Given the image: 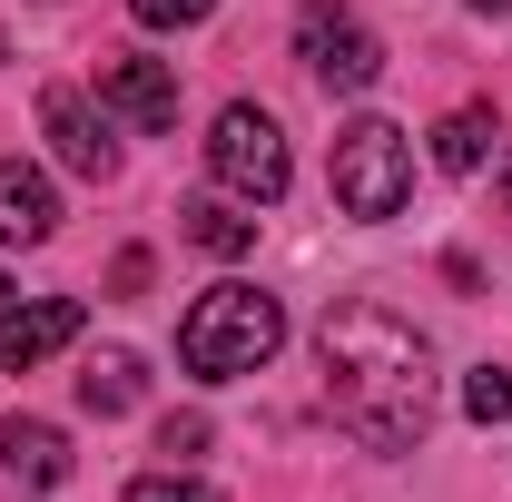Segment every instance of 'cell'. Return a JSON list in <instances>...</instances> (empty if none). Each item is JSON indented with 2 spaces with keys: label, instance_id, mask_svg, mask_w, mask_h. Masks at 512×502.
<instances>
[{
  "label": "cell",
  "instance_id": "obj_2",
  "mask_svg": "<svg viewBox=\"0 0 512 502\" xmlns=\"http://www.w3.org/2000/svg\"><path fill=\"white\" fill-rule=\"evenodd\" d=\"M286 345V306L266 296V286H207L188 306V325H178V365H188L197 384H237V375H256L266 355Z\"/></svg>",
  "mask_w": 512,
  "mask_h": 502
},
{
  "label": "cell",
  "instance_id": "obj_10",
  "mask_svg": "<svg viewBox=\"0 0 512 502\" xmlns=\"http://www.w3.org/2000/svg\"><path fill=\"white\" fill-rule=\"evenodd\" d=\"M0 463L30 483V493H50L69 473V443H60V424H40V414H20V424H0Z\"/></svg>",
  "mask_w": 512,
  "mask_h": 502
},
{
  "label": "cell",
  "instance_id": "obj_19",
  "mask_svg": "<svg viewBox=\"0 0 512 502\" xmlns=\"http://www.w3.org/2000/svg\"><path fill=\"white\" fill-rule=\"evenodd\" d=\"M473 10H512V0H473Z\"/></svg>",
  "mask_w": 512,
  "mask_h": 502
},
{
  "label": "cell",
  "instance_id": "obj_18",
  "mask_svg": "<svg viewBox=\"0 0 512 502\" xmlns=\"http://www.w3.org/2000/svg\"><path fill=\"white\" fill-rule=\"evenodd\" d=\"M10 315H20V286H10V276H0V325H10Z\"/></svg>",
  "mask_w": 512,
  "mask_h": 502
},
{
  "label": "cell",
  "instance_id": "obj_17",
  "mask_svg": "<svg viewBox=\"0 0 512 502\" xmlns=\"http://www.w3.org/2000/svg\"><path fill=\"white\" fill-rule=\"evenodd\" d=\"M197 443H207V424H197V414H168V424H158V453H178V463H188Z\"/></svg>",
  "mask_w": 512,
  "mask_h": 502
},
{
  "label": "cell",
  "instance_id": "obj_6",
  "mask_svg": "<svg viewBox=\"0 0 512 502\" xmlns=\"http://www.w3.org/2000/svg\"><path fill=\"white\" fill-rule=\"evenodd\" d=\"M99 99H109L138 138H168V128H178V79H168V60L109 50V60H99Z\"/></svg>",
  "mask_w": 512,
  "mask_h": 502
},
{
  "label": "cell",
  "instance_id": "obj_16",
  "mask_svg": "<svg viewBox=\"0 0 512 502\" xmlns=\"http://www.w3.org/2000/svg\"><path fill=\"white\" fill-rule=\"evenodd\" d=\"M128 502H207V483H188V473H148V483H128Z\"/></svg>",
  "mask_w": 512,
  "mask_h": 502
},
{
  "label": "cell",
  "instance_id": "obj_4",
  "mask_svg": "<svg viewBox=\"0 0 512 502\" xmlns=\"http://www.w3.org/2000/svg\"><path fill=\"white\" fill-rule=\"evenodd\" d=\"M207 168L247 197V207H276V197H286V138H276V119L237 99V109L217 119V138H207Z\"/></svg>",
  "mask_w": 512,
  "mask_h": 502
},
{
  "label": "cell",
  "instance_id": "obj_14",
  "mask_svg": "<svg viewBox=\"0 0 512 502\" xmlns=\"http://www.w3.org/2000/svg\"><path fill=\"white\" fill-rule=\"evenodd\" d=\"M463 414H473V424H503L512 414V365H473V375H463Z\"/></svg>",
  "mask_w": 512,
  "mask_h": 502
},
{
  "label": "cell",
  "instance_id": "obj_3",
  "mask_svg": "<svg viewBox=\"0 0 512 502\" xmlns=\"http://www.w3.org/2000/svg\"><path fill=\"white\" fill-rule=\"evenodd\" d=\"M325 178H335V207L345 217L375 227V217H394L414 197V138L394 119H355V128H335V168Z\"/></svg>",
  "mask_w": 512,
  "mask_h": 502
},
{
  "label": "cell",
  "instance_id": "obj_13",
  "mask_svg": "<svg viewBox=\"0 0 512 502\" xmlns=\"http://www.w3.org/2000/svg\"><path fill=\"white\" fill-rule=\"evenodd\" d=\"M79 404H89V414H128V404H138V355H119V345H109V355H89Z\"/></svg>",
  "mask_w": 512,
  "mask_h": 502
},
{
  "label": "cell",
  "instance_id": "obj_11",
  "mask_svg": "<svg viewBox=\"0 0 512 502\" xmlns=\"http://www.w3.org/2000/svg\"><path fill=\"white\" fill-rule=\"evenodd\" d=\"M178 237L207 247V256H247L256 247V217H237L227 197H188V207H178Z\"/></svg>",
  "mask_w": 512,
  "mask_h": 502
},
{
  "label": "cell",
  "instance_id": "obj_12",
  "mask_svg": "<svg viewBox=\"0 0 512 502\" xmlns=\"http://www.w3.org/2000/svg\"><path fill=\"white\" fill-rule=\"evenodd\" d=\"M483 148H493V109H453V119L434 128V168H453V178H473Z\"/></svg>",
  "mask_w": 512,
  "mask_h": 502
},
{
  "label": "cell",
  "instance_id": "obj_8",
  "mask_svg": "<svg viewBox=\"0 0 512 502\" xmlns=\"http://www.w3.org/2000/svg\"><path fill=\"white\" fill-rule=\"evenodd\" d=\"M69 335H79V296H40V306H20L10 325H0V365H10V375H30L40 355H60Z\"/></svg>",
  "mask_w": 512,
  "mask_h": 502
},
{
  "label": "cell",
  "instance_id": "obj_7",
  "mask_svg": "<svg viewBox=\"0 0 512 502\" xmlns=\"http://www.w3.org/2000/svg\"><path fill=\"white\" fill-rule=\"evenodd\" d=\"M40 128H50V148H60V168L79 178H119V148H109V119H89V99L79 89H40Z\"/></svg>",
  "mask_w": 512,
  "mask_h": 502
},
{
  "label": "cell",
  "instance_id": "obj_20",
  "mask_svg": "<svg viewBox=\"0 0 512 502\" xmlns=\"http://www.w3.org/2000/svg\"><path fill=\"white\" fill-rule=\"evenodd\" d=\"M503 207H512V168H503Z\"/></svg>",
  "mask_w": 512,
  "mask_h": 502
},
{
  "label": "cell",
  "instance_id": "obj_9",
  "mask_svg": "<svg viewBox=\"0 0 512 502\" xmlns=\"http://www.w3.org/2000/svg\"><path fill=\"white\" fill-rule=\"evenodd\" d=\"M60 227V197L40 168H20V158H0V247H40Z\"/></svg>",
  "mask_w": 512,
  "mask_h": 502
},
{
  "label": "cell",
  "instance_id": "obj_15",
  "mask_svg": "<svg viewBox=\"0 0 512 502\" xmlns=\"http://www.w3.org/2000/svg\"><path fill=\"white\" fill-rule=\"evenodd\" d=\"M128 10H138L148 30H197V20H207L217 0H128Z\"/></svg>",
  "mask_w": 512,
  "mask_h": 502
},
{
  "label": "cell",
  "instance_id": "obj_1",
  "mask_svg": "<svg viewBox=\"0 0 512 502\" xmlns=\"http://www.w3.org/2000/svg\"><path fill=\"white\" fill-rule=\"evenodd\" d=\"M316 365H325V404L375 443V453H414L434 424V345L404 325L394 306H335L316 325Z\"/></svg>",
  "mask_w": 512,
  "mask_h": 502
},
{
  "label": "cell",
  "instance_id": "obj_5",
  "mask_svg": "<svg viewBox=\"0 0 512 502\" xmlns=\"http://www.w3.org/2000/svg\"><path fill=\"white\" fill-rule=\"evenodd\" d=\"M296 50H306V69H316L325 89H375V69H384L375 30H365L355 10H335V0H316V10L296 20Z\"/></svg>",
  "mask_w": 512,
  "mask_h": 502
}]
</instances>
